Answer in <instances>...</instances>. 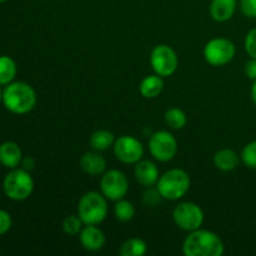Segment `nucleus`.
<instances>
[{"label": "nucleus", "instance_id": "f257e3e1", "mask_svg": "<svg viewBox=\"0 0 256 256\" xmlns=\"http://www.w3.org/2000/svg\"><path fill=\"white\" fill-rule=\"evenodd\" d=\"M182 249L185 256H222L225 252L222 238L202 228L189 232Z\"/></svg>", "mask_w": 256, "mask_h": 256}, {"label": "nucleus", "instance_id": "f03ea898", "mask_svg": "<svg viewBox=\"0 0 256 256\" xmlns=\"http://www.w3.org/2000/svg\"><path fill=\"white\" fill-rule=\"evenodd\" d=\"M36 92L25 82H12L2 89V104L8 112L25 115L36 105Z\"/></svg>", "mask_w": 256, "mask_h": 256}, {"label": "nucleus", "instance_id": "7ed1b4c3", "mask_svg": "<svg viewBox=\"0 0 256 256\" xmlns=\"http://www.w3.org/2000/svg\"><path fill=\"white\" fill-rule=\"evenodd\" d=\"M190 185H192V180H190L189 174L185 170L174 168L160 175L155 186L159 190L162 199L176 202L188 194Z\"/></svg>", "mask_w": 256, "mask_h": 256}, {"label": "nucleus", "instance_id": "20e7f679", "mask_svg": "<svg viewBox=\"0 0 256 256\" xmlns=\"http://www.w3.org/2000/svg\"><path fill=\"white\" fill-rule=\"evenodd\" d=\"M2 192L12 202H24L34 192V179L30 172L22 168L10 169L2 180Z\"/></svg>", "mask_w": 256, "mask_h": 256}, {"label": "nucleus", "instance_id": "39448f33", "mask_svg": "<svg viewBox=\"0 0 256 256\" xmlns=\"http://www.w3.org/2000/svg\"><path fill=\"white\" fill-rule=\"evenodd\" d=\"M108 199L102 192H88L78 202V215L84 225H100L108 216Z\"/></svg>", "mask_w": 256, "mask_h": 256}, {"label": "nucleus", "instance_id": "423d86ee", "mask_svg": "<svg viewBox=\"0 0 256 256\" xmlns=\"http://www.w3.org/2000/svg\"><path fill=\"white\" fill-rule=\"evenodd\" d=\"M205 60L212 66H224L234 59L236 48L232 40L226 38H214L205 44L202 50Z\"/></svg>", "mask_w": 256, "mask_h": 256}, {"label": "nucleus", "instance_id": "0eeeda50", "mask_svg": "<svg viewBox=\"0 0 256 256\" xmlns=\"http://www.w3.org/2000/svg\"><path fill=\"white\" fill-rule=\"evenodd\" d=\"M150 65L155 74L162 78H169L176 72L179 66V58L176 52L166 44L154 46L150 52Z\"/></svg>", "mask_w": 256, "mask_h": 256}, {"label": "nucleus", "instance_id": "6e6552de", "mask_svg": "<svg viewBox=\"0 0 256 256\" xmlns=\"http://www.w3.org/2000/svg\"><path fill=\"white\" fill-rule=\"evenodd\" d=\"M172 220L179 229L190 232L200 229L204 222V212L192 202H179L172 210Z\"/></svg>", "mask_w": 256, "mask_h": 256}, {"label": "nucleus", "instance_id": "1a4fd4ad", "mask_svg": "<svg viewBox=\"0 0 256 256\" xmlns=\"http://www.w3.org/2000/svg\"><path fill=\"white\" fill-rule=\"evenodd\" d=\"M149 152L158 162H172L178 154L176 138L166 130L155 132L149 139Z\"/></svg>", "mask_w": 256, "mask_h": 256}, {"label": "nucleus", "instance_id": "9d476101", "mask_svg": "<svg viewBox=\"0 0 256 256\" xmlns=\"http://www.w3.org/2000/svg\"><path fill=\"white\" fill-rule=\"evenodd\" d=\"M100 192L110 202L124 199L129 192V180L126 175L118 169L105 172L100 180Z\"/></svg>", "mask_w": 256, "mask_h": 256}, {"label": "nucleus", "instance_id": "9b49d317", "mask_svg": "<svg viewBox=\"0 0 256 256\" xmlns=\"http://www.w3.org/2000/svg\"><path fill=\"white\" fill-rule=\"evenodd\" d=\"M112 152L115 158L122 164L135 165L144 156V146L142 142L132 135H122L115 139Z\"/></svg>", "mask_w": 256, "mask_h": 256}, {"label": "nucleus", "instance_id": "f8f14e48", "mask_svg": "<svg viewBox=\"0 0 256 256\" xmlns=\"http://www.w3.org/2000/svg\"><path fill=\"white\" fill-rule=\"evenodd\" d=\"M79 240L82 246L92 252L102 250L106 242L105 234L98 225H84L79 234Z\"/></svg>", "mask_w": 256, "mask_h": 256}, {"label": "nucleus", "instance_id": "ddd939ff", "mask_svg": "<svg viewBox=\"0 0 256 256\" xmlns=\"http://www.w3.org/2000/svg\"><path fill=\"white\" fill-rule=\"evenodd\" d=\"M134 176L140 185L145 188L155 186L160 178L159 169L152 160L142 159L135 164Z\"/></svg>", "mask_w": 256, "mask_h": 256}, {"label": "nucleus", "instance_id": "4468645a", "mask_svg": "<svg viewBox=\"0 0 256 256\" xmlns=\"http://www.w3.org/2000/svg\"><path fill=\"white\" fill-rule=\"evenodd\" d=\"M79 165L85 174L90 176L102 175L106 170V159L99 152H88L82 155L79 160Z\"/></svg>", "mask_w": 256, "mask_h": 256}, {"label": "nucleus", "instance_id": "2eb2a0df", "mask_svg": "<svg viewBox=\"0 0 256 256\" xmlns=\"http://www.w3.org/2000/svg\"><path fill=\"white\" fill-rule=\"evenodd\" d=\"M22 152L15 142H4L0 144V164L6 169H15L22 165Z\"/></svg>", "mask_w": 256, "mask_h": 256}, {"label": "nucleus", "instance_id": "dca6fc26", "mask_svg": "<svg viewBox=\"0 0 256 256\" xmlns=\"http://www.w3.org/2000/svg\"><path fill=\"white\" fill-rule=\"evenodd\" d=\"M238 0H212L209 6L210 16L218 22H225L234 16Z\"/></svg>", "mask_w": 256, "mask_h": 256}, {"label": "nucleus", "instance_id": "f3484780", "mask_svg": "<svg viewBox=\"0 0 256 256\" xmlns=\"http://www.w3.org/2000/svg\"><path fill=\"white\" fill-rule=\"evenodd\" d=\"M240 156L229 148H222V149L218 150L214 155V165L216 169L222 170V172H232L238 168L240 162Z\"/></svg>", "mask_w": 256, "mask_h": 256}, {"label": "nucleus", "instance_id": "a211bd4d", "mask_svg": "<svg viewBox=\"0 0 256 256\" xmlns=\"http://www.w3.org/2000/svg\"><path fill=\"white\" fill-rule=\"evenodd\" d=\"M164 90V78L158 74L148 75L140 82L139 92L145 99H155Z\"/></svg>", "mask_w": 256, "mask_h": 256}, {"label": "nucleus", "instance_id": "6ab92c4d", "mask_svg": "<svg viewBox=\"0 0 256 256\" xmlns=\"http://www.w3.org/2000/svg\"><path fill=\"white\" fill-rule=\"evenodd\" d=\"M115 142V136L109 130H96L89 138V145L92 150L95 152H106L108 149L112 148Z\"/></svg>", "mask_w": 256, "mask_h": 256}, {"label": "nucleus", "instance_id": "aec40b11", "mask_svg": "<svg viewBox=\"0 0 256 256\" xmlns=\"http://www.w3.org/2000/svg\"><path fill=\"white\" fill-rule=\"evenodd\" d=\"M18 66L9 55H0V86H6L16 78Z\"/></svg>", "mask_w": 256, "mask_h": 256}, {"label": "nucleus", "instance_id": "412c9836", "mask_svg": "<svg viewBox=\"0 0 256 256\" xmlns=\"http://www.w3.org/2000/svg\"><path fill=\"white\" fill-rule=\"evenodd\" d=\"M146 242L139 238H130L125 240L119 249V254L122 256H142L146 254Z\"/></svg>", "mask_w": 256, "mask_h": 256}, {"label": "nucleus", "instance_id": "4be33fe9", "mask_svg": "<svg viewBox=\"0 0 256 256\" xmlns=\"http://www.w3.org/2000/svg\"><path fill=\"white\" fill-rule=\"evenodd\" d=\"M164 120L170 129L182 130L184 129L188 122L186 114L182 109L176 106L169 108L164 114Z\"/></svg>", "mask_w": 256, "mask_h": 256}, {"label": "nucleus", "instance_id": "5701e85b", "mask_svg": "<svg viewBox=\"0 0 256 256\" xmlns=\"http://www.w3.org/2000/svg\"><path fill=\"white\" fill-rule=\"evenodd\" d=\"M135 206L132 205V202H130L129 200H118L115 202L114 206V216L118 222H129L134 219L135 216Z\"/></svg>", "mask_w": 256, "mask_h": 256}, {"label": "nucleus", "instance_id": "b1692460", "mask_svg": "<svg viewBox=\"0 0 256 256\" xmlns=\"http://www.w3.org/2000/svg\"><path fill=\"white\" fill-rule=\"evenodd\" d=\"M62 232L69 236H76L80 234L82 229L84 228V222L80 219L79 215H69L64 219L62 224Z\"/></svg>", "mask_w": 256, "mask_h": 256}, {"label": "nucleus", "instance_id": "393cba45", "mask_svg": "<svg viewBox=\"0 0 256 256\" xmlns=\"http://www.w3.org/2000/svg\"><path fill=\"white\" fill-rule=\"evenodd\" d=\"M242 164L249 169L256 170V140L250 142L242 148V154H240Z\"/></svg>", "mask_w": 256, "mask_h": 256}, {"label": "nucleus", "instance_id": "a878e982", "mask_svg": "<svg viewBox=\"0 0 256 256\" xmlns=\"http://www.w3.org/2000/svg\"><path fill=\"white\" fill-rule=\"evenodd\" d=\"M162 199V195H160L159 190H158L156 188H155V189L152 186L146 188L145 192L142 194V202H144V204L146 205V206H156Z\"/></svg>", "mask_w": 256, "mask_h": 256}, {"label": "nucleus", "instance_id": "bb28decb", "mask_svg": "<svg viewBox=\"0 0 256 256\" xmlns=\"http://www.w3.org/2000/svg\"><path fill=\"white\" fill-rule=\"evenodd\" d=\"M245 50H246L248 55L252 59H256V26L249 30V32L245 36L244 42Z\"/></svg>", "mask_w": 256, "mask_h": 256}, {"label": "nucleus", "instance_id": "cd10ccee", "mask_svg": "<svg viewBox=\"0 0 256 256\" xmlns=\"http://www.w3.org/2000/svg\"><path fill=\"white\" fill-rule=\"evenodd\" d=\"M12 226V218L6 210L0 209V236L5 235Z\"/></svg>", "mask_w": 256, "mask_h": 256}, {"label": "nucleus", "instance_id": "c85d7f7f", "mask_svg": "<svg viewBox=\"0 0 256 256\" xmlns=\"http://www.w3.org/2000/svg\"><path fill=\"white\" fill-rule=\"evenodd\" d=\"M240 10L246 18H256V0H240Z\"/></svg>", "mask_w": 256, "mask_h": 256}, {"label": "nucleus", "instance_id": "c756f323", "mask_svg": "<svg viewBox=\"0 0 256 256\" xmlns=\"http://www.w3.org/2000/svg\"><path fill=\"white\" fill-rule=\"evenodd\" d=\"M244 72L248 76V79L252 80V82L256 80V59L250 58V59L245 62Z\"/></svg>", "mask_w": 256, "mask_h": 256}, {"label": "nucleus", "instance_id": "7c9ffc66", "mask_svg": "<svg viewBox=\"0 0 256 256\" xmlns=\"http://www.w3.org/2000/svg\"><path fill=\"white\" fill-rule=\"evenodd\" d=\"M35 166V159L32 156H26V158H22V169L28 170V172H32Z\"/></svg>", "mask_w": 256, "mask_h": 256}, {"label": "nucleus", "instance_id": "2f4dec72", "mask_svg": "<svg viewBox=\"0 0 256 256\" xmlns=\"http://www.w3.org/2000/svg\"><path fill=\"white\" fill-rule=\"evenodd\" d=\"M250 98H252V102H254V105L256 106V80L252 82V88H250Z\"/></svg>", "mask_w": 256, "mask_h": 256}, {"label": "nucleus", "instance_id": "473e14b6", "mask_svg": "<svg viewBox=\"0 0 256 256\" xmlns=\"http://www.w3.org/2000/svg\"><path fill=\"white\" fill-rule=\"evenodd\" d=\"M0 104H2V89L0 86Z\"/></svg>", "mask_w": 256, "mask_h": 256}, {"label": "nucleus", "instance_id": "72a5a7b5", "mask_svg": "<svg viewBox=\"0 0 256 256\" xmlns=\"http://www.w3.org/2000/svg\"><path fill=\"white\" fill-rule=\"evenodd\" d=\"M8 2V0H0V4H2V2Z\"/></svg>", "mask_w": 256, "mask_h": 256}]
</instances>
